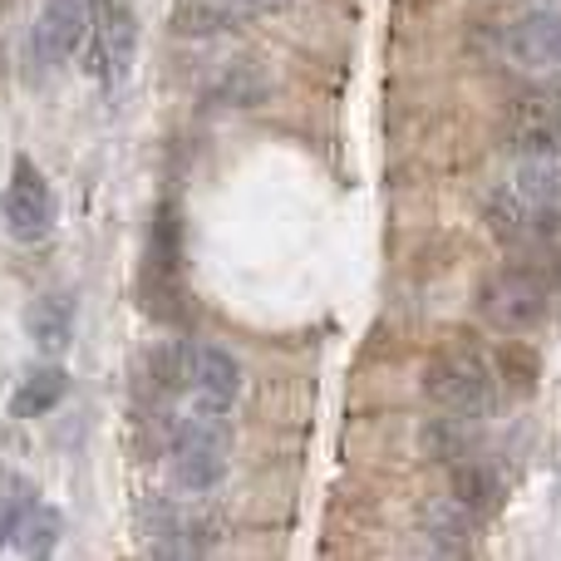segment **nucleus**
Wrapping results in <instances>:
<instances>
[{"label":"nucleus","instance_id":"f257e3e1","mask_svg":"<svg viewBox=\"0 0 561 561\" xmlns=\"http://www.w3.org/2000/svg\"><path fill=\"white\" fill-rule=\"evenodd\" d=\"M424 389L438 409H448L454 419H483L497 409L503 385H497V369L488 365V355L468 340L438 350L424 369Z\"/></svg>","mask_w":561,"mask_h":561},{"label":"nucleus","instance_id":"ddd939ff","mask_svg":"<svg viewBox=\"0 0 561 561\" xmlns=\"http://www.w3.org/2000/svg\"><path fill=\"white\" fill-rule=\"evenodd\" d=\"M488 227H493L497 242H513V247L557 232V222H547V217L537 213L523 193H517V187H497V193L488 197Z\"/></svg>","mask_w":561,"mask_h":561},{"label":"nucleus","instance_id":"2eb2a0df","mask_svg":"<svg viewBox=\"0 0 561 561\" xmlns=\"http://www.w3.org/2000/svg\"><path fill=\"white\" fill-rule=\"evenodd\" d=\"M454 503H463L473 517H493L503 507V478L488 463H458L454 468Z\"/></svg>","mask_w":561,"mask_h":561},{"label":"nucleus","instance_id":"f3484780","mask_svg":"<svg viewBox=\"0 0 561 561\" xmlns=\"http://www.w3.org/2000/svg\"><path fill=\"white\" fill-rule=\"evenodd\" d=\"M473 527H478V517L468 513L463 503L428 513V537H434L444 552H473Z\"/></svg>","mask_w":561,"mask_h":561},{"label":"nucleus","instance_id":"a211bd4d","mask_svg":"<svg viewBox=\"0 0 561 561\" xmlns=\"http://www.w3.org/2000/svg\"><path fill=\"white\" fill-rule=\"evenodd\" d=\"M25 503L30 497H15V493L0 497V552H5L10 537H15V523H20V513H25Z\"/></svg>","mask_w":561,"mask_h":561},{"label":"nucleus","instance_id":"20e7f679","mask_svg":"<svg viewBox=\"0 0 561 561\" xmlns=\"http://www.w3.org/2000/svg\"><path fill=\"white\" fill-rule=\"evenodd\" d=\"M547 300H552L547 280L537 272H527V266H503V272H493L483 280V290H478L483 320L493 330H503V335L537 330L547 320Z\"/></svg>","mask_w":561,"mask_h":561},{"label":"nucleus","instance_id":"f8f14e48","mask_svg":"<svg viewBox=\"0 0 561 561\" xmlns=\"http://www.w3.org/2000/svg\"><path fill=\"white\" fill-rule=\"evenodd\" d=\"M507 49L527 69H561V10H537L507 30Z\"/></svg>","mask_w":561,"mask_h":561},{"label":"nucleus","instance_id":"f03ea898","mask_svg":"<svg viewBox=\"0 0 561 561\" xmlns=\"http://www.w3.org/2000/svg\"><path fill=\"white\" fill-rule=\"evenodd\" d=\"M79 55H84V75L118 84V79L134 69L138 55V15L128 0H89V25L79 39Z\"/></svg>","mask_w":561,"mask_h":561},{"label":"nucleus","instance_id":"0eeeda50","mask_svg":"<svg viewBox=\"0 0 561 561\" xmlns=\"http://www.w3.org/2000/svg\"><path fill=\"white\" fill-rule=\"evenodd\" d=\"M507 148L517 158H561V84L527 89L507 104Z\"/></svg>","mask_w":561,"mask_h":561},{"label":"nucleus","instance_id":"6e6552de","mask_svg":"<svg viewBox=\"0 0 561 561\" xmlns=\"http://www.w3.org/2000/svg\"><path fill=\"white\" fill-rule=\"evenodd\" d=\"M242 389V365L217 345H187V394H197L203 409L222 414Z\"/></svg>","mask_w":561,"mask_h":561},{"label":"nucleus","instance_id":"9b49d317","mask_svg":"<svg viewBox=\"0 0 561 561\" xmlns=\"http://www.w3.org/2000/svg\"><path fill=\"white\" fill-rule=\"evenodd\" d=\"M25 335L35 340L39 355H65L69 340H75V296L65 290H45V296L30 300L25 310Z\"/></svg>","mask_w":561,"mask_h":561},{"label":"nucleus","instance_id":"9d476101","mask_svg":"<svg viewBox=\"0 0 561 561\" xmlns=\"http://www.w3.org/2000/svg\"><path fill=\"white\" fill-rule=\"evenodd\" d=\"M84 25H89V0H45L35 20V55L49 59V65L79 55Z\"/></svg>","mask_w":561,"mask_h":561},{"label":"nucleus","instance_id":"423d86ee","mask_svg":"<svg viewBox=\"0 0 561 561\" xmlns=\"http://www.w3.org/2000/svg\"><path fill=\"white\" fill-rule=\"evenodd\" d=\"M0 217H5V232L15 242H45L55 232V193H49L45 173L35 168V158L20 153L10 163V183L0 193Z\"/></svg>","mask_w":561,"mask_h":561},{"label":"nucleus","instance_id":"1a4fd4ad","mask_svg":"<svg viewBox=\"0 0 561 561\" xmlns=\"http://www.w3.org/2000/svg\"><path fill=\"white\" fill-rule=\"evenodd\" d=\"M286 0H178L173 5V25L183 35H217V30H232L242 20L272 15Z\"/></svg>","mask_w":561,"mask_h":561},{"label":"nucleus","instance_id":"dca6fc26","mask_svg":"<svg viewBox=\"0 0 561 561\" xmlns=\"http://www.w3.org/2000/svg\"><path fill=\"white\" fill-rule=\"evenodd\" d=\"M59 527H65V517H59L55 507L25 503V513H20L15 537H10V542H15L25 557H49V552L59 547Z\"/></svg>","mask_w":561,"mask_h":561},{"label":"nucleus","instance_id":"4468645a","mask_svg":"<svg viewBox=\"0 0 561 561\" xmlns=\"http://www.w3.org/2000/svg\"><path fill=\"white\" fill-rule=\"evenodd\" d=\"M65 394H69V375H65V365L49 359V365H35L15 385V394H10V414L15 419H39V414H49Z\"/></svg>","mask_w":561,"mask_h":561},{"label":"nucleus","instance_id":"39448f33","mask_svg":"<svg viewBox=\"0 0 561 561\" xmlns=\"http://www.w3.org/2000/svg\"><path fill=\"white\" fill-rule=\"evenodd\" d=\"M178 262H183V217L178 203H163L148 232V256H144V306L158 320L183 316V280H178Z\"/></svg>","mask_w":561,"mask_h":561},{"label":"nucleus","instance_id":"7ed1b4c3","mask_svg":"<svg viewBox=\"0 0 561 561\" xmlns=\"http://www.w3.org/2000/svg\"><path fill=\"white\" fill-rule=\"evenodd\" d=\"M227 448H232V434H227L222 414L217 409H197L178 424L173 434V478L187 493H207V488L222 483L227 473Z\"/></svg>","mask_w":561,"mask_h":561}]
</instances>
